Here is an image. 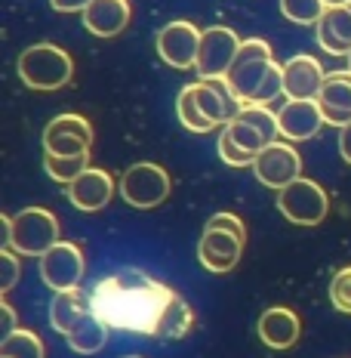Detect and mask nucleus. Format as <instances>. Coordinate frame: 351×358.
Masks as SVG:
<instances>
[{"label": "nucleus", "mask_w": 351, "mask_h": 358, "mask_svg": "<svg viewBox=\"0 0 351 358\" xmlns=\"http://www.w3.org/2000/svg\"><path fill=\"white\" fill-rule=\"evenodd\" d=\"M65 195H68V201L77 207V210L96 213L108 204L111 195H114V179H111L108 170L87 167L71 185H65Z\"/></svg>", "instance_id": "4468645a"}, {"label": "nucleus", "mask_w": 351, "mask_h": 358, "mask_svg": "<svg viewBox=\"0 0 351 358\" xmlns=\"http://www.w3.org/2000/svg\"><path fill=\"white\" fill-rule=\"evenodd\" d=\"M204 229H222V232L237 235V238H241V241L246 244V226H244V220H241L237 213H213L210 220H207Z\"/></svg>", "instance_id": "7c9ffc66"}, {"label": "nucleus", "mask_w": 351, "mask_h": 358, "mask_svg": "<svg viewBox=\"0 0 351 358\" xmlns=\"http://www.w3.org/2000/svg\"><path fill=\"white\" fill-rule=\"evenodd\" d=\"M256 331H259V340L268 349H290V346H296L299 334H302V322L287 306H271V309H265L259 315Z\"/></svg>", "instance_id": "dca6fc26"}, {"label": "nucleus", "mask_w": 351, "mask_h": 358, "mask_svg": "<svg viewBox=\"0 0 351 358\" xmlns=\"http://www.w3.org/2000/svg\"><path fill=\"white\" fill-rule=\"evenodd\" d=\"M89 148L84 139L74 136H56V139H43V152L47 155H59V158H77V155H89Z\"/></svg>", "instance_id": "c85d7f7f"}, {"label": "nucleus", "mask_w": 351, "mask_h": 358, "mask_svg": "<svg viewBox=\"0 0 351 358\" xmlns=\"http://www.w3.org/2000/svg\"><path fill=\"white\" fill-rule=\"evenodd\" d=\"M16 71H19V78L25 87L53 93V90H62V87L71 84L74 62L62 47H56V43H34V47L22 50Z\"/></svg>", "instance_id": "20e7f679"}, {"label": "nucleus", "mask_w": 351, "mask_h": 358, "mask_svg": "<svg viewBox=\"0 0 351 358\" xmlns=\"http://www.w3.org/2000/svg\"><path fill=\"white\" fill-rule=\"evenodd\" d=\"M89 315H96L93 303H89V290H80V287L62 290L50 303V322H53V327L62 337H71Z\"/></svg>", "instance_id": "f3484780"}, {"label": "nucleus", "mask_w": 351, "mask_h": 358, "mask_svg": "<svg viewBox=\"0 0 351 358\" xmlns=\"http://www.w3.org/2000/svg\"><path fill=\"white\" fill-rule=\"evenodd\" d=\"M176 115H179V121H182L185 130H191V133H210V130H216V124L204 115V108L197 106V96H194V87L191 84L179 90V96H176Z\"/></svg>", "instance_id": "4be33fe9"}, {"label": "nucleus", "mask_w": 351, "mask_h": 358, "mask_svg": "<svg viewBox=\"0 0 351 358\" xmlns=\"http://www.w3.org/2000/svg\"><path fill=\"white\" fill-rule=\"evenodd\" d=\"M121 358H142V355H121Z\"/></svg>", "instance_id": "c9c22d12"}, {"label": "nucleus", "mask_w": 351, "mask_h": 358, "mask_svg": "<svg viewBox=\"0 0 351 358\" xmlns=\"http://www.w3.org/2000/svg\"><path fill=\"white\" fill-rule=\"evenodd\" d=\"M241 37L234 28L225 25H213L204 28L200 37V56H197V71L200 78H225L234 65L237 53H241Z\"/></svg>", "instance_id": "6e6552de"}, {"label": "nucleus", "mask_w": 351, "mask_h": 358, "mask_svg": "<svg viewBox=\"0 0 351 358\" xmlns=\"http://www.w3.org/2000/svg\"><path fill=\"white\" fill-rule=\"evenodd\" d=\"M318 43L330 56L351 53V6H327L318 22Z\"/></svg>", "instance_id": "aec40b11"}, {"label": "nucleus", "mask_w": 351, "mask_h": 358, "mask_svg": "<svg viewBox=\"0 0 351 358\" xmlns=\"http://www.w3.org/2000/svg\"><path fill=\"white\" fill-rule=\"evenodd\" d=\"M0 358H47L43 340L28 327H19L0 340Z\"/></svg>", "instance_id": "5701e85b"}, {"label": "nucleus", "mask_w": 351, "mask_h": 358, "mask_svg": "<svg viewBox=\"0 0 351 358\" xmlns=\"http://www.w3.org/2000/svg\"><path fill=\"white\" fill-rule=\"evenodd\" d=\"M348 6H351V3H348Z\"/></svg>", "instance_id": "4c0bfd02"}, {"label": "nucleus", "mask_w": 351, "mask_h": 358, "mask_svg": "<svg viewBox=\"0 0 351 358\" xmlns=\"http://www.w3.org/2000/svg\"><path fill=\"white\" fill-rule=\"evenodd\" d=\"M265 145H268L265 136L256 130V127H250L246 121H241V117H234L231 124L222 127L219 158L225 164H231V167H253Z\"/></svg>", "instance_id": "9b49d317"}, {"label": "nucleus", "mask_w": 351, "mask_h": 358, "mask_svg": "<svg viewBox=\"0 0 351 358\" xmlns=\"http://www.w3.org/2000/svg\"><path fill=\"white\" fill-rule=\"evenodd\" d=\"M84 25L89 34L96 37H117L124 31L126 25H130V3L126 0H93V3L87 6L84 13Z\"/></svg>", "instance_id": "6ab92c4d"}, {"label": "nucleus", "mask_w": 351, "mask_h": 358, "mask_svg": "<svg viewBox=\"0 0 351 358\" xmlns=\"http://www.w3.org/2000/svg\"><path fill=\"white\" fill-rule=\"evenodd\" d=\"M320 124L324 121V111H320L318 99H287L278 111V127L281 136L290 143H305V139L318 136Z\"/></svg>", "instance_id": "ddd939ff"}, {"label": "nucleus", "mask_w": 351, "mask_h": 358, "mask_svg": "<svg viewBox=\"0 0 351 358\" xmlns=\"http://www.w3.org/2000/svg\"><path fill=\"white\" fill-rule=\"evenodd\" d=\"M108 331H111V327L102 322V318L89 315L87 322L80 324L77 331L71 334V337H65V340H68L71 352H77V355H96L108 343Z\"/></svg>", "instance_id": "412c9836"}, {"label": "nucleus", "mask_w": 351, "mask_h": 358, "mask_svg": "<svg viewBox=\"0 0 351 358\" xmlns=\"http://www.w3.org/2000/svg\"><path fill=\"white\" fill-rule=\"evenodd\" d=\"M37 268H40V281H43V285H47L50 290H56V294H62V290L80 287L84 272H87V259H84L80 244L59 241L56 248H50L40 257V266H37Z\"/></svg>", "instance_id": "0eeeda50"}, {"label": "nucleus", "mask_w": 351, "mask_h": 358, "mask_svg": "<svg viewBox=\"0 0 351 358\" xmlns=\"http://www.w3.org/2000/svg\"><path fill=\"white\" fill-rule=\"evenodd\" d=\"M200 37L204 31H197L194 22H170L158 31V53L167 65H173L179 71L197 69V56H200Z\"/></svg>", "instance_id": "1a4fd4ad"}, {"label": "nucleus", "mask_w": 351, "mask_h": 358, "mask_svg": "<svg viewBox=\"0 0 351 358\" xmlns=\"http://www.w3.org/2000/svg\"><path fill=\"white\" fill-rule=\"evenodd\" d=\"M56 136H74V139H84L87 145H93V127L84 115H56L53 121L47 124L43 130V139H56Z\"/></svg>", "instance_id": "b1692460"}, {"label": "nucleus", "mask_w": 351, "mask_h": 358, "mask_svg": "<svg viewBox=\"0 0 351 358\" xmlns=\"http://www.w3.org/2000/svg\"><path fill=\"white\" fill-rule=\"evenodd\" d=\"M327 80V71L308 53H299L283 62V96L290 99H318L320 87Z\"/></svg>", "instance_id": "2eb2a0df"}, {"label": "nucleus", "mask_w": 351, "mask_h": 358, "mask_svg": "<svg viewBox=\"0 0 351 358\" xmlns=\"http://www.w3.org/2000/svg\"><path fill=\"white\" fill-rule=\"evenodd\" d=\"M324 3H327V6H348L351 0H324Z\"/></svg>", "instance_id": "f704fd0d"}, {"label": "nucleus", "mask_w": 351, "mask_h": 358, "mask_svg": "<svg viewBox=\"0 0 351 358\" xmlns=\"http://www.w3.org/2000/svg\"><path fill=\"white\" fill-rule=\"evenodd\" d=\"M281 13L293 25H318L327 13L324 0H281Z\"/></svg>", "instance_id": "a878e982"}, {"label": "nucleus", "mask_w": 351, "mask_h": 358, "mask_svg": "<svg viewBox=\"0 0 351 358\" xmlns=\"http://www.w3.org/2000/svg\"><path fill=\"white\" fill-rule=\"evenodd\" d=\"M237 117H241V121H246L250 127H256V130L265 136V143H268V145L278 143V136H281L278 115H274V111L268 108V106H244Z\"/></svg>", "instance_id": "bb28decb"}, {"label": "nucleus", "mask_w": 351, "mask_h": 358, "mask_svg": "<svg viewBox=\"0 0 351 358\" xmlns=\"http://www.w3.org/2000/svg\"><path fill=\"white\" fill-rule=\"evenodd\" d=\"M278 210L283 213V220L296 222V226H318V222L327 220L330 198L320 189V182L299 176L296 182H290L287 189L278 192Z\"/></svg>", "instance_id": "423d86ee"}, {"label": "nucleus", "mask_w": 351, "mask_h": 358, "mask_svg": "<svg viewBox=\"0 0 351 358\" xmlns=\"http://www.w3.org/2000/svg\"><path fill=\"white\" fill-rule=\"evenodd\" d=\"M253 173H256V179L262 185L281 192L302 176V158H299V152L293 145H287L278 139V143L265 145L262 152H259L256 164H253Z\"/></svg>", "instance_id": "9d476101"}, {"label": "nucleus", "mask_w": 351, "mask_h": 358, "mask_svg": "<svg viewBox=\"0 0 351 358\" xmlns=\"http://www.w3.org/2000/svg\"><path fill=\"white\" fill-rule=\"evenodd\" d=\"M244 106H268L283 93V65L271 59H234L225 74Z\"/></svg>", "instance_id": "7ed1b4c3"}, {"label": "nucleus", "mask_w": 351, "mask_h": 358, "mask_svg": "<svg viewBox=\"0 0 351 358\" xmlns=\"http://www.w3.org/2000/svg\"><path fill=\"white\" fill-rule=\"evenodd\" d=\"M330 300L339 312H345V315H351V266L339 268V272L333 275L330 281Z\"/></svg>", "instance_id": "cd10ccee"}, {"label": "nucleus", "mask_w": 351, "mask_h": 358, "mask_svg": "<svg viewBox=\"0 0 351 358\" xmlns=\"http://www.w3.org/2000/svg\"><path fill=\"white\" fill-rule=\"evenodd\" d=\"M176 290L151 278L142 268H121L89 287L96 318H102L111 331L145 334L158 340V331L176 303Z\"/></svg>", "instance_id": "f257e3e1"}, {"label": "nucleus", "mask_w": 351, "mask_h": 358, "mask_svg": "<svg viewBox=\"0 0 351 358\" xmlns=\"http://www.w3.org/2000/svg\"><path fill=\"white\" fill-rule=\"evenodd\" d=\"M324 121L333 127L351 124V71H330L318 93Z\"/></svg>", "instance_id": "a211bd4d"}, {"label": "nucleus", "mask_w": 351, "mask_h": 358, "mask_svg": "<svg viewBox=\"0 0 351 358\" xmlns=\"http://www.w3.org/2000/svg\"><path fill=\"white\" fill-rule=\"evenodd\" d=\"M348 71H351V53H348Z\"/></svg>", "instance_id": "e433bc0d"}, {"label": "nucleus", "mask_w": 351, "mask_h": 358, "mask_svg": "<svg viewBox=\"0 0 351 358\" xmlns=\"http://www.w3.org/2000/svg\"><path fill=\"white\" fill-rule=\"evenodd\" d=\"M339 155L345 158V164H351V124L339 127Z\"/></svg>", "instance_id": "72a5a7b5"}, {"label": "nucleus", "mask_w": 351, "mask_h": 358, "mask_svg": "<svg viewBox=\"0 0 351 358\" xmlns=\"http://www.w3.org/2000/svg\"><path fill=\"white\" fill-rule=\"evenodd\" d=\"M0 315H3V337H10L13 331H19L16 327V312H13V306L10 303H0Z\"/></svg>", "instance_id": "473e14b6"}, {"label": "nucleus", "mask_w": 351, "mask_h": 358, "mask_svg": "<svg viewBox=\"0 0 351 358\" xmlns=\"http://www.w3.org/2000/svg\"><path fill=\"white\" fill-rule=\"evenodd\" d=\"M89 3H93V0H50V6H53L56 13H84Z\"/></svg>", "instance_id": "2f4dec72"}, {"label": "nucleus", "mask_w": 351, "mask_h": 358, "mask_svg": "<svg viewBox=\"0 0 351 358\" xmlns=\"http://www.w3.org/2000/svg\"><path fill=\"white\" fill-rule=\"evenodd\" d=\"M3 222V250L40 259L59 244V220L47 207H25L16 216H0Z\"/></svg>", "instance_id": "f03ea898"}, {"label": "nucleus", "mask_w": 351, "mask_h": 358, "mask_svg": "<svg viewBox=\"0 0 351 358\" xmlns=\"http://www.w3.org/2000/svg\"><path fill=\"white\" fill-rule=\"evenodd\" d=\"M117 189H121V198L130 207L151 210V207H158V204L167 201L173 182H170V173L160 167V164L139 161V164H133L130 170H124L121 185H117Z\"/></svg>", "instance_id": "39448f33"}, {"label": "nucleus", "mask_w": 351, "mask_h": 358, "mask_svg": "<svg viewBox=\"0 0 351 358\" xmlns=\"http://www.w3.org/2000/svg\"><path fill=\"white\" fill-rule=\"evenodd\" d=\"M241 253H244V241L237 235L222 232V229H204V235H200L197 259L207 272H216V275L231 272L241 263Z\"/></svg>", "instance_id": "f8f14e48"}, {"label": "nucleus", "mask_w": 351, "mask_h": 358, "mask_svg": "<svg viewBox=\"0 0 351 358\" xmlns=\"http://www.w3.org/2000/svg\"><path fill=\"white\" fill-rule=\"evenodd\" d=\"M19 281V257L16 250H0V294H10Z\"/></svg>", "instance_id": "c756f323"}, {"label": "nucleus", "mask_w": 351, "mask_h": 358, "mask_svg": "<svg viewBox=\"0 0 351 358\" xmlns=\"http://www.w3.org/2000/svg\"><path fill=\"white\" fill-rule=\"evenodd\" d=\"M89 167V155H77V158H59V155H47L43 152V170L50 173V179L62 185H71L84 170Z\"/></svg>", "instance_id": "393cba45"}]
</instances>
